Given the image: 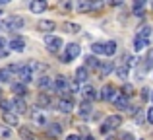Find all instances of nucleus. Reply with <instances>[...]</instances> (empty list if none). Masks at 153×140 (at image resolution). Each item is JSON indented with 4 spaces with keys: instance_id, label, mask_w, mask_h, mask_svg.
<instances>
[{
    "instance_id": "nucleus-48",
    "label": "nucleus",
    "mask_w": 153,
    "mask_h": 140,
    "mask_svg": "<svg viewBox=\"0 0 153 140\" xmlns=\"http://www.w3.org/2000/svg\"><path fill=\"white\" fill-rule=\"evenodd\" d=\"M107 140H118L116 136H107Z\"/></svg>"
},
{
    "instance_id": "nucleus-26",
    "label": "nucleus",
    "mask_w": 153,
    "mask_h": 140,
    "mask_svg": "<svg viewBox=\"0 0 153 140\" xmlns=\"http://www.w3.org/2000/svg\"><path fill=\"white\" fill-rule=\"evenodd\" d=\"M12 91L16 94V97H23L27 94V86H23V84H12Z\"/></svg>"
},
{
    "instance_id": "nucleus-9",
    "label": "nucleus",
    "mask_w": 153,
    "mask_h": 140,
    "mask_svg": "<svg viewBox=\"0 0 153 140\" xmlns=\"http://www.w3.org/2000/svg\"><path fill=\"white\" fill-rule=\"evenodd\" d=\"M56 109L62 111V113H70V111H74V97H58V101H56Z\"/></svg>"
},
{
    "instance_id": "nucleus-14",
    "label": "nucleus",
    "mask_w": 153,
    "mask_h": 140,
    "mask_svg": "<svg viewBox=\"0 0 153 140\" xmlns=\"http://www.w3.org/2000/svg\"><path fill=\"white\" fill-rule=\"evenodd\" d=\"M45 10H47L45 0H33V2H29V12H33V14H43Z\"/></svg>"
},
{
    "instance_id": "nucleus-50",
    "label": "nucleus",
    "mask_w": 153,
    "mask_h": 140,
    "mask_svg": "<svg viewBox=\"0 0 153 140\" xmlns=\"http://www.w3.org/2000/svg\"><path fill=\"white\" fill-rule=\"evenodd\" d=\"M149 99H151V101H153V90L149 91Z\"/></svg>"
},
{
    "instance_id": "nucleus-27",
    "label": "nucleus",
    "mask_w": 153,
    "mask_h": 140,
    "mask_svg": "<svg viewBox=\"0 0 153 140\" xmlns=\"http://www.w3.org/2000/svg\"><path fill=\"white\" fill-rule=\"evenodd\" d=\"M132 45H134V51H136V53H140V51H143L147 47V41H143V39H140L138 35H136L134 41H132Z\"/></svg>"
},
{
    "instance_id": "nucleus-1",
    "label": "nucleus",
    "mask_w": 153,
    "mask_h": 140,
    "mask_svg": "<svg viewBox=\"0 0 153 140\" xmlns=\"http://www.w3.org/2000/svg\"><path fill=\"white\" fill-rule=\"evenodd\" d=\"M25 25V19L22 18V16H8L6 19H4V27L10 31H18L22 29V27Z\"/></svg>"
},
{
    "instance_id": "nucleus-3",
    "label": "nucleus",
    "mask_w": 153,
    "mask_h": 140,
    "mask_svg": "<svg viewBox=\"0 0 153 140\" xmlns=\"http://www.w3.org/2000/svg\"><path fill=\"white\" fill-rule=\"evenodd\" d=\"M103 6V2H91V0H78V2L74 4V10H78V12H91V10H95V8H101Z\"/></svg>"
},
{
    "instance_id": "nucleus-28",
    "label": "nucleus",
    "mask_w": 153,
    "mask_h": 140,
    "mask_svg": "<svg viewBox=\"0 0 153 140\" xmlns=\"http://www.w3.org/2000/svg\"><path fill=\"white\" fill-rule=\"evenodd\" d=\"M105 55H107V57L116 55V41H107L105 43Z\"/></svg>"
},
{
    "instance_id": "nucleus-8",
    "label": "nucleus",
    "mask_w": 153,
    "mask_h": 140,
    "mask_svg": "<svg viewBox=\"0 0 153 140\" xmlns=\"http://www.w3.org/2000/svg\"><path fill=\"white\" fill-rule=\"evenodd\" d=\"M33 72H31V68H27L25 64L23 66H19V70H18V78H19V84H23V86H27V84H31L33 82Z\"/></svg>"
},
{
    "instance_id": "nucleus-29",
    "label": "nucleus",
    "mask_w": 153,
    "mask_h": 140,
    "mask_svg": "<svg viewBox=\"0 0 153 140\" xmlns=\"http://www.w3.org/2000/svg\"><path fill=\"white\" fill-rule=\"evenodd\" d=\"M19 136H22V140H37V138H35V134L31 133L29 129H25V127L19 129Z\"/></svg>"
},
{
    "instance_id": "nucleus-16",
    "label": "nucleus",
    "mask_w": 153,
    "mask_h": 140,
    "mask_svg": "<svg viewBox=\"0 0 153 140\" xmlns=\"http://www.w3.org/2000/svg\"><path fill=\"white\" fill-rule=\"evenodd\" d=\"M87 78H89V72L83 68V66L76 68V74H74V82H76V84H85Z\"/></svg>"
},
{
    "instance_id": "nucleus-46",
    "label": "nucleus",
    "mask_w": 153,
    "mask_h": 140,
    "mask_svg": "<svg viewBox=\"0 0 153 140\" xmlns=\"http://www.w3.org/2000/svg\"><path fill=\"white\" fill-rule=\"evenodd\" d=\"M8 53H10V51H8V49H4V51H0V58H4V57H8Z\"/></svg>"
},
{
    "instance_id": "nucleus-13",
    "label": "nucleus",
    "mask_w": 153,
    "mask_h": 140,
    "mask_svg": "<svg viewBox=\"0 0 153 140\" xmlns=\"http://www.w3.org/2000/svg\"><path fill=\"white\" fill-rule=\"evenodd\" d=\"M31 119H33V123H35V125H39V127H47V125H49L47 115L43 113L41 109H35L33 113H31Z\"/></svg>"
},
{
    "instance_id": "nucleus-44",
    "label": "nucleus",
    "mask_w": 153,
    "mask_h": 140,
    "mask_svg": "<svg viewBox=\"0 0 153 140\" xmlns=\"http://www.w3.org/2000/svg\"><path fill=\"white\" fill-rule=\"evenodd\" d=\"M60 8H64V10H72V8H74V4H72V2H64Z\"/></svg>"
},
{
    "instance_id": "nucleus-36",
    "label": "nucleus",
    "mask_w": 153,
    "mask_h": 140,
    "mask_svg": "<svg viewBox=\"0 0 153 140\" xmlns=\"http://www.w3.org/2000/svg\"><path fill=\"white\" fill-rule=\"evenodd\" d=\"M51 84H52V80L49 78V76H43V78L39 80V88H41V90L43 88H51Z\"/></svg>"
},
{
    "instance_id": "nucleus-32",
    "label": "nucleus",
    "mask_w": 153,
    "mask_h": 140,
    "mask_svg": "<svg viewBox=\"0 0 153 140\" xmlns=\"http://www.w3.org/2000/svg\"><path fill=\"white\" fill-rule=\"evenodd\" d=\"M37 105H39V107H49V105H51V97H49L47 94H41V95L37 97Z\"/></svg>"
},
{
    "instance_id": "nucleus-7",
    "label": "nucleus",
    "mask_w": 153,
    "mask_h": 140,
    "mask_svg": "<svg viewBox=\"0 0 153 140\" xmlns=\"http://www.w3.org/2000/svg\"><path fill=\"white\" fill-rule=\"evenodd\" d=\"M10 105H12V113H16V115H23V113H27V103H25V99L23 97H14V99H10Z\"/></svg>"
},
{
    "instance_id": "nucleus-24",
    "label": "nucleus",
    "mask_w": 153,
    "mask_h": 140,
    "mask_svg": "<svg viewBox=\"0 0 153 140\" xmlns=\"http://www.w3.org/2000/svg\"><path fill=\"white\" fill-rule=\"evenodd\" d=\"M47 130H49L51 136H60V134H62V125H60V123H49V125H47Z\"/></svg>"
},
{
    "instance_id": "nucleus-23",
    "label": "nucleus",
    "mask_w": 153,
    "mask_h": 140,
    "mask_svg": "<svg viewBox=\"0 0 153 140\" xmlns=\"http://www.w3.org/2000/svg\"><path fill=\"white\" fill-rule=\"evenodd\" d=\"M62 29L66 31V33H79V31H82V25H79V23H74V22H64Z\"/></svg>"
},
{
    "instance_id": "nucleus-37",
    "label": "nucleus",
    "mask_w": 153,
    "mask_h": 140,
    "mask_svg": "<svg viewBox=\"0 0 153 140\" xmlns=\"http://www.w3.org/2000/svg\"><path fill=\"white\" fill-rule=\"evenodd\" d=\"M146 66L147 68H153V49H149L146 55Z\"/></svg>"
},
{
    "instance_id": "nucleus-20",
    "label": "nucleus",
    "mask_w": 153,
    "mask_h": 140,
    "mask_svg": "<svg viewBox=\"0 0 153 140\" xmlns=\"http://www.w3.org/2000/svg\"><path fill=\"white\" fill-rule=\"evenodd\" d=\"M91 113H93V105H91L89 101H83L82 105H79V117L87 119V117H91Z\"/></svg>"
},
{
    "instance_id": "nucleus-19",
    "label": "nucleus",
    "mask_w": 153,
    "mask_h": 140,
    "mask_svg": "<svg viewBox=\"0 0 153 140\" xmlns=\"http://www.w3.org/2000/svg\"><path fill=\"white\" fill-rule=\"evenodd\" d=\"M82 94H83V99H85V101H89V103H91V101H95V99L99 97L97 91H95V88H91V86H85Z\"/></svg>"
},
{
    "instance_id": "nucleus-2",
    "label": "nucleus",
    "mask_w": 153,
    "mask_h": 140,
    "mask_svg": "<svg viewBox=\"0 0 153 140\" xmlns=\"http://www.w3.org/2000/svg\"><path fill=\"white\" fill-rule=\"evenodd\" d=\"M45 45L51 53H58L60 49L64 47V41L58 37V35H45Z\"/></svg>"
},
{
    "instance_id": "nucleus-5",
    "label": "nucleus",
    "mask_w": 153,
    "mask_h": 140,
    "mask_svg": "<svg viewBox=\"0 0 153 140\" xmlns=\"http://www.w3.org/2000/svg\"><path fill=\"white\" fill-rule=\"evenodd\" d=\"M118 94H120V91L116 90V88L112 86V84H105L103 90H101V95H99V97H101L103 101H114V97H116Z\"/></svg>"
},
{
    "instance_id": "nucleus-4",
    "label": "nucleus",
    "mask_w": 153,
    "mask_h": 140,
    "mask_svg": "<svg viewBox=\"0 0 153 140\" xmlns=\"http://www.w3.org/2000/svg\"><path fill=\"white\" fill-rule=\"evenodd\" d=\"M52 90L60 95L70 94V84H68V80L64 78V76H58V78H54V82H52Z\"/></svg>"
},
{
    "instance_id": "nucleus-6",
    "label": "nucleus",
    "mask_w": 153,
    "mask_h": 140,
    "mask_svg": "<svg viewBox=\"0 0 153 140\" xmlns=\"http://www.w3.org/2000/svg\"><path fill=\"white\" fill-rule=\"evenodd\" d=\"M64 49H66V55H64V58H66L68 62L74 61V58H78L79 55H82V47H79L78 43H68Z\"/></svg>"
},
{
    "instance_id": "nucleus-35",
    "label": "nucleus",
    "mask_w": 153,
    "mask_h": 140,
    "mask_svg": "<svg viewBox=\"0 0 153 140\" xmlns=\"http://www.w3.org/2000/svg\"><path fill=\"white\" fill-rule=\"evenodd\" d=\"M0 109H2V113H8V111H12L10 99H0Z\"/></svg>"
},
{
    "instance_id": "nucleus-11",
    "label": "nucleus",
    "mask_w": 153,
    "mask_h": 140,
    "mask_svg": "<svg viewBox=\"0 0 153 140\" xmlns=\"http://www.w3.org/2000/svg\"><path fill=\"white\" fill-rule=\"evenodd\" d=\"M37 29L41 31V33L49 35L51 31H54V29H56V22H52V19H41V22L37 23Z\"/></svg>"
},
{
    "instance_id": "nucleus-17",
    "label": "nucleus",
    "mask_w": 153,
    "mask_h": 140,
    "mask_svg": "<svg viewBox=\"0 0 153 140\" xmlns=\"http://www.w3.org/2000/svg\"><path fill=\"white\" fill-rule=\"evenodd\" d=\"M2 119L6 125H12V127H18L19 125V117L16 113H12V111H8V113H2Z\"/></svg>"
},
{
    "instance_id": "nucleus-15",
    "label": "nucleus",
    "mask_w": 153,
    "mask_h": 140,
    "mask_svg": "<svg viewBox=\"0 0 153 140\" xmlns=\"http://www.w3.org/2000/svg\"><path fill=\"white\" fill-rule=\"evenodd\" d=\"M112 103H114V107H116V109H120V111H126L128 107H130V99H128V97H124L122 94H118V95H116Z\"/></svg>"
},
{
    "instance_id": "nucleus-49",
    "label": "nucleus",
    "mask_w": 153,
    "mask_h": 140,
    "mask_svg": "<svg viewBox=\"0 0 153 140\" xmlns=\"http://www.w3.org/2000/svg\"><path fill=\"white\" fill-rule=\"evenodd\" d=\"M0 16H4V6H0Z\"/></svg>"
},
{
    "instance_id": "nucleus-51",
    "label": "nucleus",
    "mask_w": 153,
    "mask_h": 140,
    "mask_svg": "<svg viewBox=\"0 0 153 140\" xmlns=\"http://www.w3.org/2000/svg\"><path fill=\"white\" fill-rule=\"evenodd\" d=\"M2 94H4V91H2V88H0V99H4V97H2Z\"/></svg>"
},
{
    "instance_id": "nucleus-39",
    "label": "nucleus",
    "mask_w": 153,
    "mask_h": 140,
    "mask_svg": "<svg viewBox=\"0 0 153 140\" xmlns=\"http://www.w3.org/2000/svg\"><path fill=\"white\" fill-rule=\"evenodd\" d=\"M146 119H147V123H151V125H153V105L146 111Z\"/></svg>"
},
{
    "instance_id": "nucleus-38",
    "label": "nucleus",
    "mask_w": 153,
    "mask_h": 140,
    "mask_svg": "<svg viewBox=\"0 0 153 140\" xmlns=\"http://www.w3.org/2000/svg\"><path fill=\"white\" fill-rule=\"evenodd\" d=\"M118 140H136V138H134V134H132V133H120V138Z\"/></svg>"
},
{
    "instance_id": "nucleus-25",
    "label": "nucleus",
    "mask_w": 153,
    "mask_h": 140,
    "mask_svg": "<svg viewBox=\"0 0 153 140\" xmlns=\"http://www.w3.org/2000/svg\"><path fill=\"white\" fill-rule=\"evenodd\" d=\"M114 72H116V76H118V78L122 80V82L128 78V76H130V68H128L126 64H120V66H116V68H114Z\"/></svg>"
},
{
    "instance_id": "nucleus-30",
    "label": "nucleus",
    "mask_w": 153,
    "mask_h": 140,
    "mask_svg": "<svg viewBox=\"0 0 153 140\" xmlns=\"http://www.w3.org/2000/svg\"><path fill=\"white\" fill-rule=\"evenodd\" d=\"M12 138V129L6 125H0V140H8Z\"/></svg>"
},
{
    "instance_id": "nucleus-41",
    "label": "nucleus",
    "mask_w": 153,
    "mask_h": 140,
    "mask_svg": "<svg viewBox=\"0 0 153 140\" xmlns=\"http://www.w3.org/2000/svg\"><path fill=\"white\" fill-rule=\"evenodd\" d=\"M149 88H143V90H142V99H143V101H147V99H149Z\"/></svg>"
},
{
    "instance_id": "nucleus-47",
    "label": "nucleus",
    "mask_w": 153,
    "mask_h": 140,
    "mask_svg": "<svg viewBox=\"0 0 153 140\" xmlns=\"http://www.w3.org/2000/svg\"><path fill=\"white\" fill-rule=\"evenodd\" d=\"M82 140H95V138H93V136L89 134V136H85V138H82Z\"/></svg>"
},
{
    "instance_id": "nucleus-31",
    "label": "nucleus",
    "mask_w": 153,
    "mask_h": 140,
    "mask_svg": "<svg viewBox=\"0 0 153 140\" xmlns=\"http://www.w3.org/2000/svg\"><path fill=\"white\" fill-rule=\"evenodd\" d=\"M134 86H132V84H124V86H122V91H120V94H122L124 95V97H128V99H130L132 97V95H134Z\"/></svg>"
},
{
    "instance_id": "nucleus-22",
    "label": "nucleus",
    "mask_w": 153,
    "mask_h": 140,
    "mask_svg": "<svg viewBox=\"0 0 153 140\" xmlns=\"http://www.w3.org/2000/svg\"><path fill=\"white\" fill-rule=\"evenodd\" d=\"M99 64H101V62H99V58L97 57H93V55H87L85 57V66H83V68H89V70H97L99 68Z\"/></svg>"
},
{
    "instance_id": "nucleus-43",
    "label": "nucleus",
    "mask_w": 153,
    "mask_h": 140,
    "mask_svg": "<svg viewBox=\"0 0 153 140\" xmlns=\"http://www.w3.org/2000/svg\"><path fill=\"white\" fill-rule=\"evenodd\" d=\"M6 45H8V41H6L4 37H0V51H4V49H6Z\"/></svg>"
},
{
    "instance_id": "nucleus-21",
    "label": "nucleus",
    "mask_w": 153,
    "mask_h": 140,
    "mask_svg": "<svg viewBox=\"0 0 153 140\" xmlns=\"http://www.w3.org/2000/svg\"><path fill=\"white\" fill-rule=\"evenodd\" d=\"M97 70H99V76H101V78H107V76L114 70V64H112V62H101Z\"/></svg>"
},
{
    "instance_id": "nucleus-10",
    "label": "nucleus",
    "mask_w": 153,
    "mask_h": 140,
    "mask_svg": "<svg viewBox=\"0 0 153 140\" xmlns=\"http://www.w3.org/2000/svg\"><path fill=\"white\" fill-rule=\"evenodd\" d=\"M8 51H16V53H23V49H25V39L23 37H18V35H16V37H12L10 39V43H8Z\"/></svg>"
},
{
    "instance_id": "nucleus-33",
    "label": "nucleus",
    "mask_w": 153,
    "mask_h": 140,
    "mask_svg": "<svg viewBox=\"0 0 153 140\" xmlns=\"http://www.w3.org/2000/svg\"><path fill=\"white\" fill-rule=\"evenodd\" d=\"M91 53H93V57L95 55H105V43H93L91 45Z\"/></svg>"
},
{
    "instance_id": "nucleus-45",
    "label": "nucleus",
    "mask_w": 153,
    "mask_h": 140,
    "mask_svg": "<svg viewBox=\"0 0 153 140\" xmlns=\"http://www.w3.org/2000/svg\"><path fill=\"white\" fill-rule=\"evenodd\" d=\"M101 133H103V134H108L111 130H108V127H107V125H101Z\"/></svg>"
},
{
    "instance_id": "nucleus-12",
    "label": "nucleus",
    "mask_w": 153,
    "mask_h": 140,
    "mask_svg": "<svg viewBox=\"0 0 153 140\" xmlns=\"http://www.w3.org/2000/svg\"><path fill=\"white\" fill-rule=\"evenodd\" d=\"M103 125H107V127H108V130L118 129V127L122 125V117H120V115H108V117L103 121Z\"/></svg>"
},
{
    "instance_id": "nucleus-18",
    "label": "nucleus",
    "mask_w": 153,
    "mask_h": 140,
    "mask_svg": "<svg viewBox=\"0 0 153 140\" xmlns=\"http://www.w3.org/2000/svg\"><path fill=\"white\" fill-rule=\"evenodd\" d=\"M136 35H138L140 39H143V41L149 43V39H151V35H153V27L151 25H143V27H140V31Z\"/></svg>"
},
{
    "instance_id": "nucleus-34",
    "label": "nucleus",
    "mask_w": 153,
    "mask_h": 140,
    "mask_svg": "<svg viewBox=\"0 0 153 140\" xmlns=\"http://www.w3.org/2000/svg\"><path fill=\"white\" fill-rule=\"evenodd\" d=\"M6 82H12V74L6 68H0V84H6Z\"/></svg>"
},
{
    "instance_id": "nucleus-40",
    "label": "nucleus",
    "mask_w": 153,
    "mask_h": 140,
    "mask_svg": "<svg viewBox=\"0 0 153 140\" xmlns=\"http://www.w3.org/2000/svg\"><path fill=\"white\" fill-rule=\"evenodd\" d=\"M143 6H146V2H142V0H140V2H134V12H142Z\"/></svg>"
},
{
    "instance_id": "nucleus-42",
    "label": "nucleus",
    "mask_w": 153,
    "mask_h": 140,
    "mask_svg": "<svg viewBox=\"0 0 153 140\" xmlns=\"http://www.w3.org/2000/svg\"><path fill=\"white\" fill-rule=\"evenodd\" d=\"M66 140H82V136L79 134H76V133H72V134H68Z\"/></svg>"
}]
</instances>
